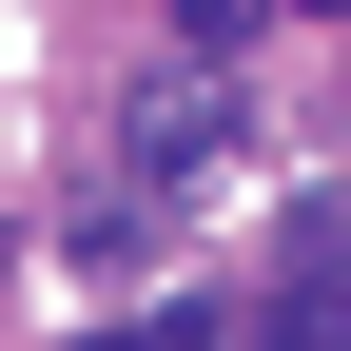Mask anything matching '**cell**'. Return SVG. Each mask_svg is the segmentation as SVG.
Listing matches in <instances>:
<instances>
[{
	"instance_id": "obj_3",
	"label": "cell",
	"mask_w": 351,
	"mask_h": 351,
	"mask_svg": "<svg viewBox=\"0 0 351 351\" xmlns=\"http://www.w3.org/2000/svg\"><path fill=\"white\" fill-rule=\"evenodd\" d=\"M293 20H351V0H293Z\"/></svg>"
},
{
	"instance_id": "obj_2",
	"label": "cell",
	"mask_w": 351,
	"mask_h": 351,
	"mask_svg": "<svg viewBox=\"0 0 351 351\" xmlns=\"http://www.w3.org/2000/svg\"><path fill=\"white\" fill-rule=\"evenodd\" d=\"M176 39H195V59H215V39H254V0H176Z\"/></svg>"
},
{
	"instance_id": "obj_1",
	"label": "cell",
	"mask_w": 351,
	"mask_h": 351,
	"mask_svg": "<svg viewBox=\"0 0 351 351\" xmlns=\"http://www.w3.org/2000/svg\"><path fill=\"white\" fill-rule=\"evenodd\" d=\"M274 351H351V293H332V274H293V313H274Z\"/></svg>"
}]
</instances>
